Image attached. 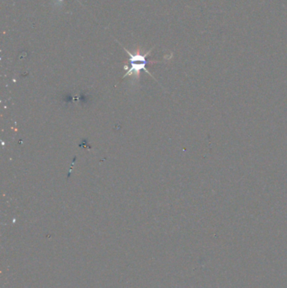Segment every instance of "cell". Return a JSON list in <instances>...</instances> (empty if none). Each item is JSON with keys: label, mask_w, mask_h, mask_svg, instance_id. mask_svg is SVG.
<instances>
[{"label": "cell", "mask_w": 287, "mask_h": 288, "mask_svg": "<svg viewBox=\"0 0 287 288\" xmlns=\"http://www.w3.org/2000/svg\"><path fill=\"white\" fill-rule=\"evenodd\" d=\"M122 47H123L124 50L126 51V54L129 56V63L131 64L130 68H125L126 70V73L122 77V80L127 77V76H133L134 80H138L140 78V73L142 70H144L146 73H148L149 75L152 77L149 71L147 70V68H146V66H147V63H159L158 61L149 62V61L147 60V57L149 56L150 54L152 53V49L154 48V46H152L149 51L145 53L144 54H142L139 49L136 51L135 54H132L131 51H128L127 49L125 48L124 46H122Z\"/></svg>", "instance_id": "1"}, {"label": "cell", "mask_w": 287, "mask_h": 288, "mask_svg": "<svg viewBox=\"0 0 287 288\" xmlns=\"http://www.w3.org/2000/svg\"><path fill=\"white\" fill-rule=\"evenodd\" d=\"M63 1H64V0H58V4H59V5H62V4H63ZM77 2H80V1H79V0H77ZM80 4H81V3H80Z\"/></svg>", "instance_id": "2"}]
</instances>
